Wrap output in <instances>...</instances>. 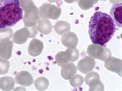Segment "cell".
<instances>
[{"mask_svg":"<svg viewBox=\"0 0 122 91\" xmlns=\"http://www.w3.org/2000/svg\"><path fill=\"white\" fill-rule=\"evenodd\" d=\"M95 64V61L94 58L90 56H86L78 61L77 68L81 72L86 74L93 70Z\"/></svg>","mask_w":122,"mask_h":91,"instance_id":"8","label":"cell"},{"mask_svg":"<svg viewBox=\"0 0 122 91\" xmlns=\"http://www.w3.org/2000/svg\"><path fill=\"white\" fill-rule=\"evenodd\" d=\"M15 80L11 77L0 78V89L3 91H11L15 86Z\"/></svg>","mask_w":122,"mask_h":91,"instance_id":"17","label":"cell"},{"mask_svg":"<svg viewBox=\"0 0 122 91\" xmlns=\"http://www.w3.org/2000/svg\"><path fill=\"white\" fill-rule=\"evenodd\" d=\"M13 35L14 31L10 27L0 28V41L10 40Z\"/></svg>","mask_w":122,"mask_h":91,"instance_id":"21","label":"cell"},{"mask_svg":"<svg viewBox=\"0 0 122 91\" xmlns=\"http://www.w3.org/2000/svg\"><path fill=\"white\" fill-rule=\"evenodd\" d=\"M115 26L110 15L100 11L95 12L89 24V34L92 43L104 46L113 36Z\"/></svg>","mask_w":122,"mask_h":91,"instance_id":"1","label":"cell"},{"mask_svg":"<svg viewBox=\"0 0 122 91\" xmlns=\"http://www.w3.org/2000/svg\"><path fill=\"white\" fill-rule=\"evenodd\" d=\"M122 60L110 56L105 61V67L107 70L117 73L122 77Z\"/></svg>","mask_w":122,"mask_h":91,"instance_id":"7","label":"cell"},{"mask_svg":"<svg viewBox=\"0 0 122 91\" xmlns=\"http://www.w3.org/2000/svg\"><path fill=\"white\" fill-rule=\"evenodd\" d=\"M22 18L19 0H0V28L14 26Z\"/></svg>","mask_w":122,"mask_h":91,"instance_id":"2","label":"cell"},{"mask_svg":"<svg viewBox=\"0 0 122 91\" xmlns=\"http://www.w3.org/2000/svg\"><path fill=\"white\" fill-rule=\"evenodd\" d=\"M102 1H106V0H102Z\"/></svg>","mask_w":122,"mask_h":91,"instance_id":"29","label":"cell"},{"mask_svg":"<svg viewBox=\"0 0 122 91\" xmlns=\"http://www.w3.org/2000/svg\"><path fill=\"white\" fill-rule=\"evenodd\" d=\"M70 83L73 87H79L84 82V79L80 75H75L71 78Z\"/></svg>","mask_w":122,"mask_h":91,"instance_id":"22","label":"cell"},{"mask_svg":"<svg viewBox=\"0 0 122 91\" xmlns=\"http://www.w3.org/2000/svg\"><path fill=\"white\" fill-rule=\"evenodd\" d=\"M29 38H30V32L28 28L24 26L23 28L15 32L12 37V41L18 44L25 43Z\"/></svg>","mask_w":122,"mask_h":91,"instance_id":"10","label":"cell"},{"mask_svg":"<svg viewBox=\"0 0 122 91\" xmlns=\"http://www.w3.org/2000/svg\"><path fill=\"white\" fill-rule=\"evenodd\" d=\"M47 1L51 3H55V2H57V1H58L59 0H47Z\"/></svg>","mask_w":122,"mask_h":91,"instance_id":"28","label":"cell"},{"mask_svg":"<svg viewBox=\"0 0 122 91\" xmlns=\"http://www.w3.org/2000/svg\"><path fill=\"white\" fill-rule=\"evenodd\" d=\"M35 86L38 91H44L49 86V81L46 77H41L37 78L34 82Z\"/></svg>","mask_w":122,"mask_h":91,"instance_id":"19","label":"cell"},{"mask_svg":"<svg viewBox=\"0 0 122 91\" xmlns=\"http://www.w3.org/2000/svg\"><path fill=\"white\" fill-rule=\"evenodd\" d=\"M98 0H77L79 6L83 10H87L93 6Z\"/></svg>","mask_w":122,"mask_h":91,"instance_id":"24","label":"cell"},{"mask_svg":"<svg viewBox=\"0 0 122 91\" xmlns=\"http://www.w3.org/2000/svg\"><path fill=\"white\" fill-rule=\"evenodd\" d=\"M112 4H117L122 3V0H109Z\"/></svg>","mask_w":122,"mask_h":91,"instance_id":"26","label":"cell"},{"mask_svg":"<svg viewBox=\"0 0 122 91\" xmlns=\"http://www.w3.org/2000/svg\"><path fill=\"white\" fill-rule=\"evenodd\" d=\"M66 2L68 3H73L74 2H76L77 0H64Z\"/></svg>","mask_w":122,"mask_h":91,"instance_id":"27","label":"cell"},{"mask_svg":"<svg viewBox=\"0 0 122 91\" xmlns=\"http://www.w3.org/2000/svg\"><path fill=\"white\" fill-rule=\"evenodd\" d=\"M40 18L57 20L61 15V8L56 5L46 3L39 8Z\"/></svg>","mask_w":122,"mask_h":91,"instance_id":"4","label":"cell"},{"mask_svg":"<svg viewBox=\"0 0 122 91\" xmlns=\"http://www.w3.org/2000/svg\"><path fill=\"white\" fill-rule=\"evenodd\" d=\"M10 63L8 59L0 58V75H5L8 72Z\"/></svg>","mask_w":122,"mask_h":91,"instance_id":"25","label":"cell"},{"mask_svg":"<svg viewBox=\"0 0 122 91\" xmlns=\"http://www.w3.org/2000/svg\"><path fill=\"white\" fill-rule=\"evenodd\" d=\"M87 53L89 56L94 59H99L102 61H105L109 57L111 56V52L110 50L96 44L89 45L87 49Z\"/></svg>","mask_w":122,"mask_h":91,"instance_id":"5","label":"cell"},{"mask_svg":"<svg viewBox=\"0 0 122 91\" xmlns=\"http://www.w3.org/2000/svg\"><path fill=\"white\" fill-rule=\"evenodd\" d=\"M65 52L69 62H73L78 59L79 52L77 48H68Z\"/></svg>","mask_w":122,"mask_h":91,"instance_id":"20","label":"cell"},{"mask_svg":"<svg viewBox=\"0 0 122 91\" xmlns=\"http://www.w3.org/2000/svg\"><path fill=\"white\" fill-rule=\"evenodd\" d=\"M61 67V75L65 80H69L71 78L75 75L77 71V68L72 62L67 63Z\"/></svg>","mask_w":122,"mask_h":91,"instance_id":"15","label":"cell"},{"mask_svg":"<svg viewBox=\"0 0 122 91\" xmlns=\"http://www.w3.org/2000/svg\"><path fill=\"white\" fill-rule=\"evenodd\" d=\"M43 50V42L37 39H33L29 44L28 52L30 56L36 57L39 56L42 53Z\"/></svg>","mask_w":122,"mask_h":91,"instance_id":"14","label":"cell"},{"mask_svg":"<svg viewBox=\"0 0 122 91\" xmlns=\"http://www.w3.org/2000/svg\"><path fill=\"white\" fill-rule=\"evenodd\" d=\"M110 17L113 20L115 25L118 27H122V3L114 4L110 11Z\"/></svg>","mask_w":122,"mask_h":91,"instance_id":"9","label":"cell"},{"mask_svg":"<svg viewBox=\"0 0 122 91\" xmlns=\"http://www.w3.org/2000/svg\"><path fill=\"white\" fill-rule=\"evenodd\" d=\"M54 28L57 34L59 35H63L70 31L71 25L68 22L64 21H59L56 23Z\"/></svg>","mask_w":122,"mask_h":91,"instance_id":"18","label":"cell"},{"mask_svg":"<svg viewBox=\"0 0 122 91\" xmlns=\"http://www.w3.org/2000/svg\"><path fill=\"white\" fill-rule=\"evenodd\" d=\"M86 74L85 81L86 85L90 86L89 91H104V86L97 73L91 71Z\"/></svg>","mask_w":122,"mask_h":91,"instance_id":"6","label":"cell"},{"mask_svg":"<svg viewBox=\"0 0 122 91\" xmlns=\"http://www.w3.org/2000/svg\"><path fill=\"white\" fill-rule=\"evenodd\" d=\"M15 81L17 84L23 86H29L34 82L31 75L25 71H20L16 75Z\"/></svg>","mask_w":122,"mask_h":91,"instance_id":"12","label":"cell"},{"mask_svg":"<svg viewBox=\"0 0 122 91\" xmlns=\"http://www.w3.org/2000/svg\"><path fill=\"white\" fill-rule=\"evenodd\" d=\"M23 10L25 11V14L22 20L25 26H36L38 21L40 19L39 9L34 3Z\"/></svg>","mask_w":122,"mask_h":91,"instance_id":"3","label":"cell"},{"mask_svg":"<svg viewBox=\"0 0 122 91\" xmlns=\"http://www.w3.org/2000/svg\"><path fill=\"white\" fill-rule=\"evenodd\" d=\"M14 42L10 40L0 41V57L10 59L12 55Z\"/></svg>","mask_w":122,"mask_h":91,"instance_id":"13","label":"cell"},{"mask_svg":"<svg viewBox=\"0 0 122 91\" xmlns=\"http://www.w3.org/2000/svg\"><path fill=\"white\" fill-rule=\"evenodd\" d=\"M38 31L42 35H49L52 30V25L47 19L40 18L37 24Z\"/></svg>","mask_w":122,"mask_h":91,"instance_id":"16","label":"cell"},{"mask_svg":"<svg viewBox=\"0 0 122 91\" xmlns=\"http://www.w3.org/2000/svg\"><path fill=\"white\" fill-rule=\"evenodd\" d=\"M61 42L68 48H75L78 45V39L74 32L69 31L63 35Z\"/></svg>","mask_w":122,"mask_h":91,"instance_id":"11","label":"cell"},{"mask_svg":"<svg viewBox=\"0 0 122 91\" xmlns=\"http://www.w3.org/2000/svg\"><path fill=\"white\" fill-rule=\"evenodd\" d=\"M55 60L57 64L60 67L69 62L66 56L65 51H60L55 56Z\"/></svg>","mask_w":122,"mask_h":91,"instance_id":"23","label":"cell"}]
</instances>
